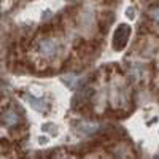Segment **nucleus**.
I'll return each mask as SVG.
<instances>
[{"label": "nucleus", "instance_id": "423d86ee", "mask_svg": "<svg viewBox=\"0 0 159 159\" xmlns=\"http://www.w3.org/2000/svg\"><path fill=\"white\" fill-rule=\"evenodd\" d=\"M46 142H48V139H46V137H40V143H42V145H45Z\"/></svg>", "mask_w": 159, "mask_h": 159}, {"label": "nucleus", "instance_id": "0eeeda50", "mask_svg": "<svg viewBox=\"0 0 159 159\" xmlns=\"http://www.w3.org/2000/svg\"><path fill=\"white\" fill-rule=\"evenodd\" d=\"M157 159H159V156H157Z\"/></svg>", "mask_w": 159, "mask_h": 159}, {"label": "nucleus", "instance_id": "f257e3e1", "mask_svg": "<svg viewBox=\"0 0 159 159\" xmlns=\"http://www.w3.org/2000/svg\"><path fill=\"white\" fill-rule=\"evenodd\" d=\"M129 37H130V27L127 24H119L113 35V48L116 51H121L127 45Z\"/></svg>", "mask_w": 159, "mask_h": 159}, {"label": "nucleus", "instance_id": "f03ea898", "mask_svg": "<svg viewBox=\"0 0 159 159\" xmlns=\"http://www.w3.org/2000/svg\"><path fill=\"white\" fill-rule=\"evenodd\" d=\"M37 51H38L43 57H54L57 52H59V45H57L56 40L45 38V40H40V42H38Z\"/></svg>", "mask_w": 159, "mask_h": 159}, {"label": "nucleus", "instance_id": "39448f33", "mask_svg": "<svg viewBox=\"0 0 159 159\" xmlns=\"http://www.w3.org/2000/svg\"><path fill=\"white\" fill-rule=\"evenodd\" d=\"M126 13H127V18H130V19L134 18V8H127Z\"/></svg>", "mask_w": 159, "mask_h": 159}, {"label": "nucleus", "instance_id": "7ed1b4c3", "mask_svg": "<svg viewBox=\"0 0 159 159\" xmlns=\"http://www.w3.org/2000/svg\"><path fill=\"white\" fill-rule=\"evenodd\" d=\"M19 121H21L19 115L16 113V110H13V108L5 110L3 115H2V123H3L5 127H15L16 124H19Z\"/></svg>", "mask_w": 159, "mask_h": 159}, {"label": "nucleus", "instance_id": "20e7f679", "mask_svg": "<svg viewBox=\"0 0 159 159\" xmlns=\"http://www.w3.org/2000/svg\"><path fill=\"white\" fill-rule=\"evenodd\" d=\"M151 16H153V19H154V21H157V22H159V7H156V8L151 11Z\"/></svg>", "mask_w": 159, "mask_h": 159}]
</instances>
